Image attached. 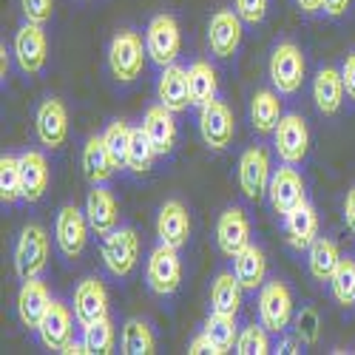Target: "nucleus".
<instances>
[{
	"label": "nucleus",
	"mask_w": 355,
	"mask_h": 355,
	"mask_svg": "<svg viewBox=\"0 0 355 355\" xmlns=\"http://www.w3.org/2000/svg\"><path fill=\"white\" fill-rule=\"evenodd\" d=\"M20 176H23V199L40 202L49 188V162L40 151L20 154Z\"/></svg>",
	"instance_id": "obj_27"
},
{
	"label": "nucleus",
	"mask_w": 355,
	"mask_h": 355,
	"mask_svg": "<svg viewBox=\"0 0 355 355\" xmlns=\"http://www.w3.org/2000/svg\"><path fill=\"white\" fill-rule=\"evenodd\" d=\"M236 15L248 26H259L268 15V0H236Z\"/></svg>",
	"instance_id": "obj_43"
},
{
	"label": "nucleus",
	"mask_w": 355,
	"mask_h": 355,
	"mask_svg": "<svg viewBox=\"0 0 355 355\" xmlns=\"http://www.w3.org/2000/svg\"><path fill=\"white\" fill-rule=\"evenodd\" d=\"M268 199L273 205V211L287 216L295 205L304 202V180L302 173L295 171V165H284L279 171H273L270 185H268Z\"/></svg>",
	"instance_id": "obj_14"
},
{
	"label": "nucleus",
	"mask_w": 355,
	"mask_h": 355,
	"mask_svg": "<svg viewBox=\"0 0 355 355\" xmlns=\"http://www.w3.org/2000/svg\"><path fill=\"white\" fill-rule=\"evenodd\" d=\"M284 230H287L290 248L295 250H310V245L318 239V214L307 199L302 205H295L284 216Z\"/></svg>",
	"instance_id": "obj_23"
},
{
	"label": "nucleus",
	"mask_w": 355,
	"mask_h": 355,
	"mask_svg": "<svg viewBox=\"0 0 355 355\" xmlns=\"http://www.w3.org/2000/svg\"><path fill=\"white\" fill-rule=\"evenodd\" d=\"M202 333L208 336V341L214 344V355H225L230 349H236V315H222V313H211L205 321Z\"/></svg>",
	"instance_id": "obj_33"
},
{
	"label": "nucleus",
	"mask_w": 355,
	"mask_h": 355,
	"mask_svg": "<svg viewBox=\"0 0 355 355\" xmlns=\"http://www.w3.org/2000/svg\"><path fill=\"white\" fill-rule=\"evenodd\" d=\"M268 327L259 321L253 327H245L236 338V352L239 355H268L270 352V338H268Z\"/></svg>",
	"instance_id": "obj_40"
},
{
	"label": "nucleus",
	"mask_w": 355,
	"mask_h": 355,
	"mask_svg": "<svg viewBox=\"0 0 355 355\" xmlns=\"http://www.w3.org/2000/svg\"><path fill=\"white\" fill-rule=\"evenodd\" d=\"M188 80H191V100L193 105H208L216 100L219 94V74L211 63L205 60H196L191 69H188Z\"/></svg>",
	"instance_id": "obj_32"
},
{
	"label": "nucleus",
	"mask_w": 355,
	"mask_h": 355,
	"mask_svg": "<svg viewBox=\"0 0 355 355\" xmlns=\"http://www.w3.org/2000/svg\"><path fill=\"white\" fill-rule=\"evenodd\" d=\"M282 100L270 88H259L250 100V123L256 128V134H273L279 120H282Z\"/></svg>",
	"instance_id": "obj_29"
},
{
	"label": "nucleus",
	"mask_w": 355,
	"mask_h": 355,
	"mask_svg": "<svg viewBox=\"0 0 355 355\" xmlns=\"http://www.w3.org/2000/svg\"><path fill=\"white\" fill-rule=\"evenodd\" d=\"M157 236L162 245L171 248H182L188 245V236H191V214L180 199H168L162 202L159 216H157Z\"/></svg>",
	"instance_id": "obj_17"
},
{
	"label": "nucleus",
	"mask_w": 355,
	"mask_h": 355,
	"mask_svg": "<svg viewBox=\"0 0 355 355\" xmlns=\"http://www.w3.org/2000/svg\"><path fill=\"white\" fill-rule=\"evenodd\" d=\"M145 49H148V57H151L154 63H159L162 69L176 63V57L182 51L180 23L171 15H157L145 28Z\"/></svg>",
	"instance_id": "obj_4"
},
{
	"label": "nucleus",
	"mask_w": 355,
	"mask_h": 355,
	"mask_svg": "<svg viewBox=\"0 0 355 355\" xmlns=\"http://www.w3.org/2000/svg\"><path fill=\"white\" fill-rule=\"evenodd\" d=\"M157 97L165 108H171L173 114L185 111L188 105H193L191 100V80H188V69L182 66H165L162 74H159V83H157Z\"/></svg>",
	"instance_id": "obj_19"
},
{
	"label": "nucleus",
	"mask_w": 355,
	"mask_h": 355,
	"mask_svg": "<svg viewBox=\"0 0 355 355\" xmlns=\"http://www.w3.org/2000/svg\"><path fill=\"white\" fill-rule=\"evenodd\" d=\"M293 318V295L290 287L279 279L261 284L259 290V321L270 333H284V327Z\"/></svg>",
	"instance_id": "obj_7"
},
{
	"label": "nucleus",
	"mask_w": 355,
	"mask_h": 355,
	"mask_svg": "<svg viewBox=\"0 0 355 355\" xmlns=\"http://www.w3.org/2000/svg\"><path fill=\"white\" fill-rule=\"evenodd\" d=\"M145 282L157 295H173L182 284V259H180V248L171 245H157L148 256L145 264Z\"/></svg>",
	"instance_id": "obj_2"
},
{
	"label": "nucleus",
	"mask_w": 355,
	"mask_h": 355,
	"mask_svg": "<svg viewBox=\"0 0 355 355\" xmlns=\"http://www.w3.org/2000/svg\"><path fill=\"white\" fill-rule=\"evenodd\" d=\"M103 261L111 276L125 279L134 273L139 261V236L134 227H116L103 242Z\"/></svg>",
	"instance_id": "obj_5"
},
{
	"label": "nucleus",
	"mask_w": 355,
	"mask_h": 355,
	"mask_svg": "<svg viewBox=\"0 0 355 355\" xmlns=\"http://www.w3.org/2000/svg\"><path fill=\"white\" fill-rule=\"evenodd\" d=\"M35 131H37L40 145L49 148V151H54V148H60L66 142V137H69V111H66L63 100L49 97L37 105Z\"/></svg>",
	"instance_id": "obj_11"
},
{
	"label": "nucleus",
	"mask_w": 355,
	"mask_h": 355,
	"mask_svg": "<svg viewBox=\"0 0 355 355\" xmlns=\"http://www.w3.org/2000/svg\"><path fill=\"white\" fill-rule=\"evenodd\" d=\"M114 338H116V333H114V324L108 315L83 327V341L92 355H108L114 349Z\"/></svg>",
	"instance_id": "obj_37"
},
{
	"label": "nucleus",
	"mask_w": 355,
	"mask_h": 355,
	"mask_svg": "<svg viewBox=\"0 0 355 355\" xmlns=\"http://www.w3.org/2000/svg\"><path fill=\"white\" fill-rule=\"evenodd\" d=\"M352 0H324V12H327L330 17H341L347 9H349Z\"/></svg>",
	"instance_id": "obj_47"
},
{
	"label": "nucleus",
	"mask_w": 355,
	"mask_h": 355,
	"mask_svg": "<svg viewBox=\"0 0 355 355\" xmlns=\"http://www.w3.org/2000/svg\"><path fill=\"white\" fill-rule=\"evenodd\" d=\"M295 3H299V9L307 12V15H315V12L324 9V0H295Z\"/></svg>",
	"instance_id": "obj_48"
},
{
	"label": "nucleus",
	"mask_w": 355,
	"mask_h": 355,
	"mask_svg": "<svg viewBox=\"0 0 355 355\" xmlns=\"http://www.w3.org/2000/svg\"><path fill=\"white\" fill-rule=\"evenodd\" d=\"M304 69H307L304 66V54L295 43L284 40V43H279L273 49L268 71H270V80H273L279 94H295L299 92L302 83H304Z\"/></svg>",
	"instance_id": "obj_6"
},
{
	"label": "nucleus",
	"mask_w": 355,
	"mask_h": 355,
	"mask_svg": "<svg viewBox=\"0 0 355 355\" xmlns=\"http://www.w3.org/2000/svg\"><path fill=\"white\" fill-rule=\"evenodd\" d=\"M330 290H333V299L341 307L355 304V261L352 259H341V264L336 268V273L330 279Z\"/></svg>",
	"instance_id": "obj_38"
},
{
	"label": "nucleus",
	"mask_w": 355,
	"mask_h": 355,
	"mask_svg": "<svg viewBox=\"0 0 355 355\" xmlns=\"http://www.w3.org/2000/svg\"><path fill=\"white\" fill-rule=\"evenodd\" d=\"M321 336V318L315 307H302V313L295 315V338L302 344H315Z\"/></svg>",
	"instance_id": "obj_41"
},
{
	"label": "nucleus",
	"mask_w": 355,
	"mask_h": 355,
	"mask_svg": "<svg viewBox=\"0 0 355 355\" xmlns=\"http://www.w3.org/2000/svg\"><path fill=\"white\" fill-rule=\"evenodd\" d=\"M341 80H344V88H347V97L355 100V51L347 54V60L341 66Z\"/></svg>",
	"instance_id": "obj_44"
},
{
	"label": "nucleus",
	"mask_w": 355,
	"mask_h": 355,
	"mask_svg": "<svg viewBox=\"0 0 355 355\" xmlns=\"http://www.w3.org/2000/svg\"><path fill=\"white\" fill-rule=\"evenodd\" d=\"M242 282L236 273H219L211 284V310L222 315H236L242 307Z\"/></svg>",
	"instance_id": "obj_30"
},
{
	"label": "nucleus",
	"mask_w": 355,
	"mask_h": 355,
	"mask_svg": "<svg viewBox=\"0 0 355 355\" xmlns=\"http://www.w3.org/2000/svg\"><path fill=\"white\" fill-rule=\"evenodd\" d=\"M74 315L83 327L108 315V290L100 279H83L74 287Z\"/></svg>",
	"instance_id": "obj_20"
},
{
	"label": "nucleus",
	"mask_w": 355,
	"mask_h": 355,
	"mask_svg": "<svg viewBox=\"0 0 355 355\" xmlns=\"http://www.w3.org/2000/svg\"><path fill=\"white\" fill-rule=\"evenodd\" d=\"M270 176H273V165H270V154L264 148H248L239 159V188L248 199H261L268 193L270 185Z\"/></svg>",
	"instance_id": "obj_10"
},
{
	"label": "nucleus",
	"mask_w": 355,
	"mask_h": 355,
	"mask_svg": "<svg viewBox=\"0 0 355 355\" xmlns=\"http://www.w3.org/2000/svg\"><path fill=\"white\" fill-rule=\"evenodd\" d=\"M49 264V233L40 225H26L15 245V273L20 279H37Z\"/></svg>",
	"instance_id": "obj_3"
},
{
	"label": "nucleus",
	"mask_w": 355,
	"mask_h": 355,
	"mask_svg": "<svg viewBox=\"0 0 355 355\" xmlns=\"http://www.w3.org/2000/svg\"><path fill=\"white\" fill-rule=\"evenodd\" d=\"M15 57L26 74H40L49 60V43L40 23H23L15 35Z\"/></svg>",
	"instance_id": "obj_13"
},
{
	"label": "nucleus",
	"mask_w": 355,
	"mask_h": 355,
	"mask_svg": "<svg viewBox=\"0 0 355 355\" xmlns=\"http://www.w3.org/2000/svg\"><path fill=\"white\" fill-rule=\"evenodd\" d=\"M51 295H49V287L37 279H23V287L17 293V315L23 321V327L28 330H37L40 321L46 315V310L51 307Z\"/></svg>",
	"instance_id": "obj_21"
},
{
	"label": "nucleus",
	"mask_w": 355,
	"mask_h": 355,
	"mask_svg": "<svg viewBox=\"0 0 355 355\" xmlns=\"http://www.w3.org/2000/svg\"><path fill=\"white\" fill-rule=\"evenodd\" d=\"M0 199H3V205H15L17 199H23L20 157H12V154L0 157Z\"/></svg>",
	"instance_id": "obj_36"
},
{
	"label": "nucleus",
	"mask_w": 355,
	"mask_h": 355,
	"mask_svg": "<svg viewBox=\"0 0 355 355\" xmlns=\"http://www.w3.org/2000/svg\"><path fill=\"white\" fill-rule=\"evenodd\" d=\"M341 264V250L333 239H324V236H318V239L310 245V259H307V268H310V276L315 282H330L336 268Z\"/></svg>",
	"instance_id": "obj_31"
},
{
	"label": "nucleus",
	"mask_w": 355,
	"mask_h": 355,
	"mask_svg": "<svg viewBox=\"0 0 355 355\" xmlns=\"http://www.w3.org/2000/svg\"><path fill=\"white\" fill-rule=\"evenodd\" d=\"M20 9H23V17L28 23H49L51 15H54V0H20Z\"/></svg>",
	"instance_id": "obj_42"
},
{
	"label": "nucleus",
	"mask_w": 355,
	"mask_h": 355,
	"mask_svg": "<svg viewBox=\"0 0 355 355\" xmlns=\"http://www.w3.org/2000/svg\"><path fill=\"white\" fill-rule=\"evenodd\" d=\"M242 17L230 12V9H219L211 23H208V46L216 57H233L236 49L242 43Z\"/></svg>",
	"instance_id": "obj_16"
},
{
	"label": "nucleus",
	"mask_w": 355,
	"mask_h": 355,
	"mask_svg": "<svg viewBox=\"0 0 355 355\" xmlns=\"http://www.w3.org/2000/svg\"><path fill=\"white\" fill-rule=\"evenodd\" d=\"M344 80H341V71L336 69H321L313 80V100H315V108L324 114V116H333L341 111V103H344Z\"/></svg>",
	"instance_id": "obj_25"
},
{
	"label": "nucleus",
	"mask_w": 355,
	"mask_h": 355,
	"mask_svg": "<svg viewBox=\"0 0 355 355\" xmlns=\"http://www.w3.org/2000/svg\"><path fill=\"white\" fill-rule=\"evenodd\" d=\"M103 139H105V145H108V151H111L116 168H125V162H128V145H131V128H128L123 120H114V123L105 128Z\"/></svg>",
	"instance_id": "obj_39"
},
{
	"label": "nucleus",
	"mask_w": 355,
	"mask_h": 355,
	"mask_svg": "<svg viewBox=\"0 0 355 355\" xmlns=\"http://www.w3.org/2000/svg\"><path fill=\"white\" fill-rule=\"evenodd\" d=\"M123 352L125 355H151L157 352V338L145 321L131 318L123 327Z\"/></svg>",
	"instance_id": "obj_35"
},
{
	"label": "nucleus",
	"mask_w": 355,
	"mask_h": 355,
	"mask_svg": "<svg viewBox=\"0 0 355 355\" xmlns=\"http://www.w3.org/2000/svg\"><path fill=\"white\" fill-rule=\"evenodd\" d=\"M142 128H145L148 137H151V142H154L159 157H165V154L173 151V145H176V123H173V111L171 108H165L162 103L159 105H151V108L145 111Z\"/></svg>",
	"instance_id": "obj_24"
},
{
	"label": "nucleus",
	"mask_w": 355,
	"mask_h": 355,
	"mask_svg": "<svg viewBox=\"0 0 355 355\" xmlns=\"http://www.w3.org/2000/svg\"><path fill=\"white\" fill-rule=\"evenodd\" d=\"M157 148L151 142V137L145 134V128H131V145H128V162L125 168L134 171V173H145L154 168V159H157Z\"/></svg>",
	"instance_id": "obj_34"
},
{
	"label": "nucleus",
	"mask_w": 355,
	"mask_h": 355,
	"mask_svg": "<svg viewBox=\"0 0 355 355\" xmlns=\"http://www.w3.org/2000/svg\"><path fill=\"white\" fill-rule=\"evenodd\" d=\"M188 352H191V355H205V352L214 355V344L208 341V336H205V333H199V336L188 344Z\"/></svg>",
	"instance_id": "obj_46"
},
{
	"label": "nucleus",
	"mask_w": 355,
	"mask_h": 355,
	"mask_svg": "<svg viewBox=\"0 0 355 355\" xmlns=\"http://www.w3.org/2000/svg\"><path fill=\"white\" fill-rule=\"evenodd\" d=\"M88 216L85 211L74 208V205H66L57 214V222H54V239H57V248L66 259H77L83 250H85V242H88Z\"/></svg>",
	"instance_id": "obj_9"
},
{
	"label": "nucleus",
	"mask_w": 355,
	"mask_h": 355,
	"mask_svg": "<svg viewBox=\"0 0 355 355\" xmlns=\"http://www.w3.org/2000/svg\"><path fill=\"white\" fill-rule=\"evenodd\" d=\"M273 139H276V154L284 165L304 162L307 148H310V128L299 114H284L273 131Z\"/></svg>",
	"instance_id": "obj_8"
},
{
	"label": "nucleus",
	"mask_w": 355,
	"mask_h": 355,
	"mask_svg": "<svg viewBox=\"0 0 355 355\" xmlns=\"http://www.w3.org/2000/svg\"><path fill=\"white\" fill-rule=\"evenodd\" d=\"M66 355H88V347H85V341H74L71 338V344L63 349Z\"/></svg>",
	"instance_id": "obj_49"
},
{
	"label": "nucleus",
	"mask_w": 355,
	"mask_h": 355,
	"mask_svg": "<svg viewBox=\"0 0 355 355\" xmlns=\"http://www.w3.org/2000/svg\"><path fill=\"white\" fill-rule=\"evenodd\" d=\"M114 171H116V162H114V157L108 151L105 139L103 137H92L83 145V173H85V180L92 185H103L114 176Z\"/></svg>",
	"instance_id": "obj_26"
},
{
	"label": "nucleus",
	"mask_w": 355,
	"mask_h": 355,
	"mask_svg": "<svg viewBox=\"0 0 355 355\" xmlns=\"http://www.w3.org/2000/svg\"><path fill=\"white\" fill-rule=\"evenodd\" d=\"M216 245L225 256H236L250 245V222L242 208H227L216 222Z\"/></svg>",
	"instance_id": "obj_18"
},
{
	"label": "nucleus",
	"mask_w": 355,
	"mask_h": 355,
	"mask_svg": "<svg viewBox=\"0 0 355 355\" xmlns=\"http://www.w3.org/2000/svg\"><path fill=\"white\" fill-rule=\"evenodd\" d=\"M344 222L355 233V185L347 191V199H344Z\"/></svg>",
	"instance_id": "obj_45"
},
{
	"label": "nucleus",
	"mask_w": 355,
	"mask_h": 355,
	"mask_svg": "<svg viewBox=\"0 0 355 355\" xmlns=\"http://www.w3.org/2000/svg\"><path fill=\"white\" fill-rule=\"evenodd\" d=\"M85 216L92 225V233L97 236H108L111 230L120 227V208H116L114 193L103 185H94V191L85 199Z\"/></svg>",
	"instance_id": "obj_22"
},
{
	"label": "nucleus",
	"mask_w": 355,
	"mask_h": 355,
	"mask_svg": "<svg viewBox=\"0 0 355 355\" xmlns=\"http://www.w3.org/2000/svg\"><path fill=\"white\" fill-rule=\"evenodd\" d=\"M233 273L245 290H261L264 276H268V256H264L261 248L248 245L245 250L233 256Z\"/></svg>",
	"instance_id": "obj_28"
},
{
	"label": "nucleus",
	"mask_w": 355,
	"mask_h": 355,
	"mask_svg": "<svg viewBox=\"0 0 355 355\" xmlns=\"http://www.w3.org/2000/svg\"><path fill=\"white\" fill-rule=\"evenodd\" d=\"M74 318L77 315H71V310L63 302H51V307L46 310L40 327H37L43 347L54 349V352H63L74 338Z\"/></svg>",
	"instance_id": "obj_15"
},
{
	"label": "nucleus",
	"mask_w": 355,
	"mask_h": 355,
	"mask_svg": "<svg viewBox=\"0 0 355 355\" xmlns=\"http://www.w3.org/2000/svg\"><path fill=\"white\" fill-rule=\"evenodd\" d=\"M233 131H236L233 114L222 100H214V103L199 108V134L208 148L225 151V148L233 142Z\"/></svg>",
	"instance_id": "obj_12"
},
{
	"label": "nucleus",
	"mask_w": 355,
	"mask_h": 355,
	"mask_svg": "<svg viewBox=\"0 0 355 355\" xmlns=\"http://www.w3.org/2000/svg\"><path fill=\"white\" fill-rule=\"evenodd\" d=\"M145 54H148V49L142 46V37L137 32L123 28V32L114 35V40L108 46V69L120 83H131L145 69Z\"/></svg>",
	"instance_id": "obj_1"
}]
</instances>
